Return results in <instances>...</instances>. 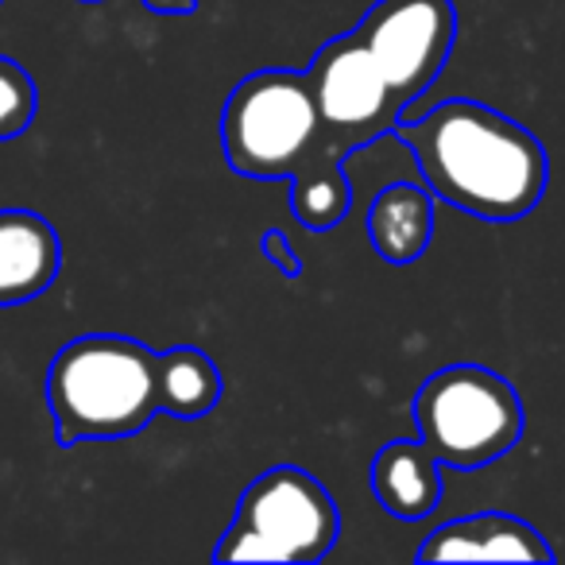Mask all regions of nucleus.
Segmentation results:
<instances>
[{"label": "nucleus", "instance_id": "1a4fd4ad", "mask_svg": "<svg viewBox=\"0 0 565 565\" xmlns=\"http://www.w3.org/2000/svg\"><path fill=\"white\" fill-rule=\"evenodd\" d=\"M63 267V241L32 210H0V307L40 299Z\"/></svg>", "mask_w": 565, "mask_h": 565}, {"label": "nucleus", "instance_id": "dca6fc26", "mask_svg": "<svg viewBox=\"0 0 565 565\" xmlns=\"http://www.w3.org/2000/svg\"><path fill=\"white\" fill-rule=\"evenodd\" d=\"M143 9L159 12V17H194L198 0H143Z\"/></svg>", "mask_w": 565, "mask_h": 565}, {"label": "nucleus", "instance_id": "6e6552de", "mask_svg": "<svg viewBox=\"0 0 565 565\" xmlns=\"http://www.w3.org/2000/svg\"><path fill=\"white\" fill-rule=\"evenodd\" d=\"M418 562H554V550L523 519L480 511L426 534Z\"/></svg>", "mask_w": 565, "mask_h": 565}, {"label": "nucleus", "instance_id": "9b49d317", "mask_svg": "<svg viewBox=\"0 0 565 565\" xmlns=\"http://www.w3.org/2000/svg\"><path fill=\"white\" fill-rule=\"evenodd\" d=\"M434 236V194L430 186L392 182L369 205V241L387 264H415Z\"/></svg>", "mask_w": 565, "mask_h": 565}, {"label": "nucleus", "instance_id": "9d476101", "mask_svg": "<svg viewBox=\"0 0 565 565\" xmlns=\"http://www.w3.org/2000/svg\"><path fill=\"white\" fill-rule=\"evenodd\" d=\"M372 492L395 519H426L441 503V461L418 441H387L372 461Z\"/></svg>", "mask_w": 565, "mask_h": 565}, {"label": "nucleus", "instance_id": "423d86ee", "mask_svg": "<svg viewBox=\"0 0 565 565\" xmlns=\"http://www.w3.org/2000/svg\"><path fill=\"white\" fill-rule=\"evenodd\" d=\"M318 120H322V148L315 159H341L345 163L356 148L392 136L407 105L384 78L372 51L356 32L330 40L310 63Z\"/></svg>", "mask_w": 565, "mask_h": 565}, {"label": "nucleus", "instance_id": "f03ea898", "mask_svg": "<svg viewBox=\"0 0 565 565\" xmlns=\"http://www.w3.org/2000/svg\"><path fill=\"white\" fill-rule=\"evenodd\" d=\"M58 446L140 434L159 415V353L120 333L66 341L47 369Z\"/></svg>", "mask_w": 565, "mask_h": 565}, {"label": "nucleus", "instance_id": "f3484780", "mask_svg": "<svg viewBox=\"0 0 565 565\" xmlns=\"http://www.w3.org/2000/svg\"><path fill=\"white\" fill-rule=\"evenodd\" d=\"M0 9H4V0H0Z\"/></svg>", "mask_w": 565, "mask_h": 565}, {"label": "nucleus", "instance_id": "39448f33", "mask_svg": "<svg viewBox=\"0 0 565 565\" xmlns=\"http://www.w3.org/2000/svg\"><path fill=\"white\" fill-rule=\"evenodd\" d=\"M341 534V511L318 477L275 465L244 488L217 562H322Z\"/></svg>", "mask_w": 565, "mask_h": 565}, {"label": "nucleus", "instance_id": "2eb2a0df", "mask_svg": "<svg viewBox=\"0 0 565 565\" xmlns=\"http://www.w3.org/2000/svg\"><path fill=\"white\" fill-rule=\"evenodd\" d=\"M259 248H264L267 264H271L275 271L287 275V279H299V275H302V264H299V256H295L291 241H287V233H282V228H267V233L259 236Z\"/></svg>", "mask_w": 565, "mask_h": 565}, {"label": "nucleus", "instance_id": "0eeeda50", "mask_svg": "<svg viewBox=\"0 0 565 565\" xmlns=\"http://www.w3.org/2000/svg\"><path fill=\"white\" fill-rule=\"evenodd\" d=\"M403 105L438 82L457 40L454 0H376L353 28Z\"/></svg>", "mask_w": 565, "mask_h": 565}, {"label": "nucleus", "instance_id": "f8f14e48", "mask_svg": "<svg viewBox=\"0 0 565 565\" xmlns=\"http://www.w3.org/2000/svg\"><path fill=\"white\" fill-rule=\"evenodd\" d=\"M225 380L213 356L194 345H179L159 353V415L202 418L221 403Z\"/></svg>", "mask_w": 565, "mask_h": 565}, {"label": "nucleus", "instance_id": "4468645a", "mask_svg": "<svg viewBox=\"0 0 565 565\" xmlns=\"http://www.w3.org/2000/svg\"><path fill=\"white\" fill-rule=\"evenodd\" d=\"M35 109H40V94L32 74L0 55V140H17L20 132H28Z\"/></svg>", "mask_w": 565, "mask_h": 565}, {"label": "nucleus", "instance_id": "f257e3e1", "mask_svg": "<svg viewBox=\"0 0 565 565\" xmlns=\"http://www.w3.org/2000/svg\"><path fill=\"white\" fill-rule=\"evenodd\" d=\"M423 171L434 198L484 221H519L542 202L550 156L519 120L469 97L434 105L395 132Z\"/></svg>", "mask_w": 565, "mask_h": 565}, {"label": "nucleus", "instance_id": "7ed1b4c3", "mask_svg": "<svg viewBox=\"0 0 565 565\" xmlns=\"http://www.w3.org/2000/svg\"><path fill=\"white\" fill-rule=\"evenodd\" d=\"M221 148L244 179H291L322 148L307 71H256L236 82L221 113Z\"/></svg>", "mask_w": 565, "mask_h": 565}, {"label": "nucleus", "instance_id": "ddd939ff", "mask_svg": "<svg viewBox=\"0 0 565 565\" xmlns=\"http://www.w3.org/2000/svg\"><path fill=\"white\" fill-rule=\"evenodd\" d=\"M291 210L315 233L341 225L353 210V186L341 159H307L291 174Z\"/></svg>", "mask_w": 565, "mask_h": 565}, {"label": "nucleus", "instance_id": "20e7f679", "mask_svg": "<svg viewBox=\"0 0 565 565\" xmlns=\"http://www.w3.org/2000/svg\"><path fill=\"white\" fill-rule=\"evenodd\" d=\"M418 438L449 469H480L500 461L523 438L519 392L484 364H449L415 392Z\"/></svg>", "mask_w": 565, "mask_h": 565}]
</instances>
